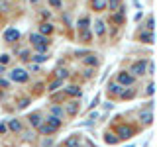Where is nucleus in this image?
<instances>
[{
	"label": "nucleus",
	"instance_id": "obj_19",
	"mask_svg": "<svg viewBox=\"0 0 157 147\" xmlns=\"http://www.w3.org/2000/svg\"><path fill=\"white\" fill-rule=\"evenodd\" d=\"M61 85H63V78H57V81H53V82H49V85H47V90L53 92V90H57Z\"/></svg>",
	"mask_w": 157,
	"mask_h": 147
},
{
	"label": "nucleus",
	"instance_id": "obj_39",
	"mask_svg": "<svg viewBox=\"0 0 157 147\" xmlns=\"http://www.w3.org/2000/svg\"><path fill=\"white\" fill-rule=\"evenodd\" d=\"M2 73H4V65H0V75H2Z\"/></svg>",
	"mask_w": 157,
	"mask_h": 147
},
{
	"label": "nucleus",
	"instance_id": "obj_2",
	"mask_svg": "<svg viewBox=\"0 0 157 147\" xmlns=\"http://www.w3.org/2000/svg\"><path fill=\"white\" fill-rule=\"evenodd\" d=\"M29 41H32V45L36 47V51H37V53H45V51H47V47H49L47 37H45V36H41V33H32V36H29Z\"/></svg>",
	"mask_w": 157,
	"mask_h": 147
},
{
	"label": "nucleus",
	"instance_id": "obj_31",
	"mask_svg": "<svg viewBox=\"0 0 157 147\" xmlns=\"http://www.w3.org/2000/svg\"><path fill=\"white\" fill-rule=\"evenodd\" d=\"M153 28H155V22H153V18H149V20H147V29L153 32Z\"/></svg>",
	"mask_w": 157,
	"mask_h": 147
},
{
	"label": "nucleus",
	"instance_id": "obj_38",
	"mask_svg": "<svg viewBox=\"0 0 157 147\" xmlns=\"http://www.w3.org/2000/svg\"><path fill=\"white\" fill-rule=\"evenodd\" d=\"M0 86H8V82L6 81H0Z\"/></svg>",
	"mask_w": 157,
	"mask_h": 147
},
{
	"label": "nucleus",
	"instance_id": "obj_5",
	"mask_svg": "<svg viewBox=\"0 0 157 147\" xmlns=\"http://www.w3.org/2000/svg\"><path fill=\"white\" fill-rule=\"evenodd\" d=\"M10 78H12L14 82H28V73L24 71V69H14V71L10 73Z\"/></svg>",
	"mask_w": 157,
	"mask_h": 147
},
{
	"label": "nucleus",
	"instance_id": "obj_9",
	"mask_svg": "<svg viewBox=\"0 0 157 147\" xmlns=\"http://www.w3.org/2000/svg\"><path fill=\"white\" fill-rule=\"evenodd\" d=\"M120 92H122V86L120 85H116V82H110L108 85V96H120Z\"/></svg>",
	"mask_w": 157,
	"mask_h": 147
},
{
	"label": "nucleus",
	"instance_id": "obj_27",
	"mask_svg": "<svg viewBox=\"0 0 157 147\" xmlns=\"http://www.w3.org/2000/svg\"><path fill=\"white\" fill-rule=\"evenodd\" d=\"M85 63H86V65H96V63H98V59H96L94 55H88V57L85 59Z\"/></svg>",
	"mask_w": 157,
	"mask_h": 147
},
{
	"label": "nucleus",
	"instance_id": "obj_26",
	"mask_svg": "<svg viewBox=\"0 0 157 147\" xmlns=\"http://www.w3.org/2000/svg\"><path fill=\"white\" fill-rule=\"evenodd\" d=\"M90 37H92V33L88 29H81V41H88Z\"/></svg>",
	"mask_w": 157,
	"mask_h": 147
},
{
	"label": "nucleus",
	"instance_id": "obj_34",
	"mask_svg": "<svg viewBox=\"0 0 157 147\" xmlns=\"http://www.w3.org/2000/svg\"><path fill=\"white\" fill-rule=\"evenodd\" d=\"M49 4L55 6V8H59V6H61V0H49Z\"/></svg>",
	"mask_w": 157,
	"mask_h": 147
},
{
	"label": "nucleus",
	"instance_id": "obj_7",
	"mask_svg": "<svg viewBox=\"0 0 157 147\" xmlns=\"http://www.w3.org/2000/svg\"><path fill=\"white\" fill-rule=\"evenodd\" d=\"M18 39H20V32L16 28H8L6 32H4V41L14 43V41H18Z\"/></svg>",
	"mask_w": 157,
	"mask_h": 147
},
{
	"label": "nucleus",
	"instance_id": "obj_13",
	"mask_svg": "<svg viewBox=\"0 0 157 147\" xmlns=\"http://www.w3.org/2000/svg\"><path fill=\"white\" fill-rule=\"evenodd\" d=\"M51 32H53V26L49 22H43L41 26H39V33H41V36H49Z\"/></svg>",
	"mask_w": 157,
	"mask_h": 147
},
{
	"label": "nucleus",
	"instance_id": "obj_17",
	"mask_svg": "<svg viewBox=\"0 0 157 147\" xmlns=\"http://www.w3.org/2000/svg\"><path fill=\"white\" fill-rule=\"evenodd\" d=\"M77 112H78V102H69V104H67V114L75 116Z\"/></svg>",
	"mask_w": 157,
	"mask_h": 147
},
{
	"label": "nucleus",
	"instance_id": "obj_1",
	"mask_svg": "<svg viewBox=\"0 0 157 147\" xmlns=\"http://www.w3.org/2000/svg\"><path fill=\"white\" fill-rule=\"evenodd\" d=\"M63 126V122H61V118H55V116H49L43 124H39V131H41L43 135H51L53 131H57L59 127Z\"/></svg>",
	"mask_w": 157,
	"mask_h": 147
},
{
	"label": "nucleus",
	"instance_id": "obj_20",
	"mask_svg": "<svg viewBox=\"0 0 157 147\" xmlns=\"http://www.w3.org/2000/svg\"><path fill=\"white\" fill-rule=\"evenodd\" d=\"M65 92L69 96H78V98H81V88H78V86H67Z\"/></svg>",
	"mask_w": 157,
	"mask_h": 147
},
{
	"label": "nucleus",
	"instance_id": "obj_21",
	"mask_svg": "<svg viewBox=\"0 0 157 147\" xmlns=\"http://www.w3.org/2000/svg\"><path fill=\"white\" fill-rule=\"evenodd\" d=\"M8 127H10V131H20V130H22V126H20V122H18V120H10Z\"/></svg>",
	"mask_w": 157,
	"mask_h": 147
},
{
	"label": "nucleus",
	"instance_id": "obj_4",
	"mask_svg": "<svg viewBox=\"0 0 157 147\" xmlns=\"http://www.w3.org/2000/svg\"><path fill=\"white\" fill-rule=\"evenodd\" d=\"M145 67H147V63L141 59V61H136L134 65H132V69H130V73L134 77H141V75H145Z\"/></svg>",
	"mask_w": 157,
	"mask_h": 147
},
{
	"label": "nucleus",
	"instance_id": "obj_8",
	"mask_svg": "<svg viewBox=\"0 0 157 147\" xmlns=\"http://www.w3.org/2000/svg\"><path fill=\"white\" fill-rule=\"evenodd\" d=\"M65 147H81V135H71L69 139L65 141Z\"/></svg>",
	"mask_w": 157,
	"mask_h": 147
},
{
	"label": "nucleus",
	"instance_id": "obj_3",
	"mask_svg": "<svg viewBox=\"0 0 157 147\" xmlns=\"http://www.w3.org/2000/svg\"><path fill=\"white\" fill-rule=\"evenodd\" d=\"M116 134H118V139H130V137H134L136 130H134L132 126H126V124H122V126H118Z\"/></svg>",
	"mask_w": 157,
	"mask_h": 147
},
{
	"label": "nucleus",
	"instance_id": "obj_12",
	"mask_svg": "<svg viewBox=\"0 0 157 147\" xmlns=\"http://www.w3.org/2000/svg\"><path fill=\"white\" fill-rule=\"evenodd\" d=\"M94 32H96V36L98 37H102L106 33V26H104V22H100V20H98V22L94 24Z\"/></svg>",
	"mask_w": 157,
	"mask_h": 147
},
{
	"label": "nucleus",
	"instance_id": "obj_30",
	"mask_svg": "<svg viewBox=\"0 0 157 147\" xmlns=\"http://www.w3.org/2000/svg\"><path fill=\"white\" fill-rule=\"evenodd\" d=\"M29 104V98H22V100L18 102V108H26Z\"/></svg>",
	"mask_w": 157,
	"mask_h": 147
},
{
	"label": "nucleus",
	"instance_id": "obj_32",
	"mask_svg": "<svg viewBox=\"0 0 157 147\" xmlns=\"http://www.w3.org/2000/svg\"><path fill=\"white\" fill-rule=\"evenodd\" d=\"M8 61H10V55H2V57H0V65H6Z\"/></svg>",
	"mask_w": 157,
	"mask_h": 147
},
{
	"label": "nucleus",
	"instance_id": "obj_15",
	"mask_svg": "<svg viewBox=\"0 0 157 147\" xmlns=\"http://www.w3.org/2000/svg\"><path fill=\"white\" fill-rule=\"evenodd\" d=\"M92 8H94L96 12H102V10H106V0H92Z\"/></svg>",
	"mask_w": 157,
	"mask_h": 147
},
{
	"label": "nucleus",
	"instance_id": "obj_28",
	"mask_svg": "<svg viewBox=\"0 0 157 147\" xmlns=\"http://www.w3.org/2000/svg\"><path fill=\"white\" fill-rule=\"evenodd\" d=\"M69 77V71H65V69H59L57 71V78H67Z\"/></svg>",
	"mask_w": 157,
	"mask_h": 147
},
{
	"label": "nucleus",
	"instance_id": "obj_22",
	"mask_svg": "<svg viewBox=\"0 0 157 147\" xmlns=\"http://www.w3.org/2000/svg\"><path fill=\"white\" fill-rule=\"evenodd\" d=\"M51 116L63 118V108H61V106H51Z\"/></svg>",
	"mask_w": 157,
	"mask_h": 147
},
{
	"label": "nucleus",
	"instance_id": "obj_11",
	"mask_svg": "<svg viewBox=\"0 0 157 147\" xmlns=\"http://www.w3.org/2000/svg\"><path fill=\"white\" fill-rule=\"evenodd\" d=\"M29 124H32L33 127H37L39 124H41V116H39V112H33V114H29Z\"/></svg>",
	"mask_w": 157,
	"mask_h": 147
},
{
	"label": "nucleus",
	"instance_id": "obj_29",
	"mask_svg": "<svg viewBox=\"0 0 157 147\" xmlns=\"http://www.w3.org/2000/svg\"><path fill=\"white\" fill-rule=\"evenodd\" d=\"M0 10H2V12H8L10 10V4L6 2V0H0Z\"/></svg>",
	"mask_w": 157,
	"mask_h": 147
},
{
	"label": "nucleus",
	"instance_id": "obj_6",
	"mask_svg": "<svg viewBox=\"0 0 157 147\" xmlns=\"http://www.w3.org/2000/svg\"><path fill=\"white\" fill-rule=\"evenodd\" d=\"M118 82H120V85H124V86H132L136 82V77L132 75V73H120V75H118Z\"/></svg>",
	"mask_w": 157,
	"mask_h": 147
},
{
	"label": "nucleus",
	"instance_id": "obj_37",
	"mask_svg": "<svg viewBox=\"0 0 157 147\" xmlns=\"http://www.w3.org/2000/svg\"><path fill=\"white\" fill-rule=\"evenodd\" d=\"M0 134H6V126L4 124H0Z\"/></svg>",
	"mask_w": 157,
	"mask_h": 147
},
{
	"label": "nucleus",
	"instance_id": "obj_25",
	"mask_svg": "<svg viewBox=\"0 0 157 147\" xmlns=\"http://www.w3.org/2000/svg\"><path fill=\"white\" fill-rule=\"evenodd\" d=\"M45 59H47V55H45V53H36V55L32 57V61H36V63H43Z\"/></svg>",
	"mask_w": 157,
	"mask_h": 147
},
{
	"label": "nucleus",
	"instance_id": "obj_14",
	"mask_svg": "<svg viewBox=\"0 0 157 147\" xmlns=\"http://www.w3.org/2000/svg\"><path fill=\"white\" fill-rule=\"evenodd\" d=\"M104 141H106L108 145H116L120 139H118V135H114V134H110V131H108V134H104Z\"/></svg>",
	"mask_w": 157,
	"mask_h": 147
},
{
	"label": "nucleus",
	"instance_id": "obj_33",
	"mask_svg": "<svg viewBox=\"0 0 157 147\" xmlns=\"http://www.w3.org/2000/svg\"><path fill=\"white\" fill-rule=\"evenodd\" d=\"M145 92H147V94L151 96V94H153V92H155V85H149V86H147V90H145Z\"/></svg>",
	"mask_w": 157,
	"mask_h": 147
},
{
	"label": "nucleus",
	"instance_id": "obj_36",
	"mask_svg": "<svg viewBox=\"0 0 157 147\" xmlns=\"http://www.w3.org/2000/svg\"><path fill=\"white\" fill-rule=\"evenodd\" d=\"M37 69H39V67L36 65V63H29V71H37Z\"/></svg>",
	"mask_w": 157,
	"mask_h": 147
},
{
	"label": "nucleus",
	"instance_id": "obj_18",
	"mask_svg": "<svg viewBox=\"0 0 157 147\" xmlns=\"http://www.w3.org/2000/svg\"><path fill=\"white\" fill-rule=\"evenodd\" d=\"M77 26H78V29H88V26H90V20H88L86 16H82V18L77 22Z\"/></svg>",
	"mask_w": 157,
	"mask_h": 147
},
{
	"label": "nucleus",
	"instance_id": "obj_24",
	"mask_svg": "<svg viewBox=\"0 0 157 147\" xmlns=\"http://www.w3.org/2000/svg\"><path fill=\"white\" fill-rule=\"evenodd\" d=\"M106 8H110V10L120 8V0H106Z\"/></svg>",
	"mask_w": 157,
	"mask_h": 147
},
{
	"label": "nucleus",
	"instance_id": "obj_16",
	"mask_svg": "<svg viewBox=\"0 0 157 147\" xmlns=\"http://www.w3.org/2000/svg\"><path fill=\"white\" fill-rule=\"evenodd\" d=\"M140 118L144 120V124L149 126V124H151V120H153V114H151V110H145V112H141V114H140Z\"/></svg>",
	"mask_w": 157,
	"mask_h": 147
},
{
	"label": "nucleus",
	"instance_id": "obj_10",
	"mask_svg": "<svg viewBox=\"0 0 157 147\" xmlns=\"http://www.w3.org/2000/svg\"><path fill=\"white\" fill-rule=\"evenodd\" d=\"M140 39L144 43H153V32H149V29L147 32H140Z\"/></svg>",
	"mask_w": 157,
	"mask_h": 147
},
{
	"label": "nucleus",
	"instance_id": "obj_23",
	"mask_svg": "<svg viewBox=\"0 0 157 147\" xmlns=\"http://www.w3.org/2000/svg\"><path fill=\"white\" fill-rule=\"evenodd\" d=\"M124 12H126V10L122 8V10H120V14H114V16H112V20H114L116 24H124Z\"/></svg>",
	"mask_w": 157,
	"mask_h": 147
},
{
	"label": "nucleus",
	"instance_id": "obj_35",
	"mask_svg": "<svg viewBox=\"0 0 157 147\" xmlns=\"http://www.w3.org/2000/svg\"><path fill=\"white\" fill-rule=\"evenodd\" d=\"M98 100H100V98H98V96H94V100H92V102H90V108H94V106L98 104Z\"/></svg>",
	"mask_w": 157,
	"mask_h": 147
}]
</instances>
